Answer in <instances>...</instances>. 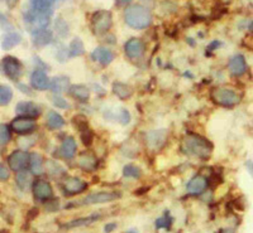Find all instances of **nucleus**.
<instances>
[{
	"label": "nucleus",
	"instance_id": "1",
	"mask_svg": "<svg viewBox=\"0 0 253 233\" xmlns=\"http://www.w3.org/2000/svg\"><path fill=\"white\" fill-rule=\"evenodd\" d=\"M182 149L186 154L205 160L213 152V144L206 138L198 134H186L182 139Z\"/></svg>",
	"mask_w": 253,
	"mask_h": 233
},
{
	"label": "nucleus",
	"instance_id": "2",
	"mask_svg": "<svg viewBox=\"0 0 253 233\" xmlns=\"http://www.w3.org/2000/svg\"><path fill=\"white\" fill-rule=\"evenodd\" d=\"M124 21L133 29H146L152 24V14L146 6L130 5L124 12Z\"/></svg>",
	"mask_w": 253,
	"mask_h": 233
},
{
	"label": "nucleus",
	"instance_id": "3",
	"mask_svg": "<svg viewBox=\"0 0 253 233\" xmlns=\"http://www.w3.org/2000/svg\"><path fill=\"white\" fill-rule=\"evenodd\" d=\"M210 99L215 105L222 107H234L241 101L238 93L227 87H214L210 91Z\"/></svg>",
	"mask_w": 253,
	"mask_h": 233
},
{
	"label": "nucleus",
	"instance_id": "4",
	"mask_svg": "<svg viewBox=\"0 0 253 233\" xmlns=\"http://www.w3.org/2000/svg\"><path fill=\"white\" fill-rule=\"evenodd\" d=\"M118 198H121V194L118 191H97V193H91V194L86 195L82 199L74 202V203H69L66 208H71V207H78V206H93V204H104L114 202Z\"/></svg>",
	"mask_w": 253,
	"mask_h": 233
},
{
	"label": "nucleus",
	"instance_id": "5",
	"mask_svg": "<svg viewBox=\"0 0 253 233\" xmlns=\"http://www.w3.org/2000/svg\"><path fill=\"white\" fill-rule=\"evenodd\" d=\"M91 29L97 36L105 34L113 25V15L109 10H98L91 17Z\"/></svg>",
	"mask_w": 253,
	"mask_h": 233
},
{
	"label": "nucleus",
	"instance_id": "6",
	"mask_svg": "<svg viewBox=\"0 0 253 233\" xmlns=\"http://www.w3.org/2000/svg\"><path fill=\"white\" fill-rule=\"evenodd\" d=\"M50 19H51L50 14H43V13L34 12L32 9L27 10L23 14V21H25V24L27 25L28 29L30 30V33L34 30L47 28V25L50 24Z\"/></svg>",
	"mask_w": 253,
	"mask_h": 233
},
{
	"label": "nucleus",
	"instance_id": "7",
	"mask_svg": "<svg viewBox=\"0 0 253 233\" xmlns=\"http://www.w3.org/2000/svg\"><path fill=\"white\" fill-rule=\"evenodd\" d=\"M88 183L77 178V176H65L61 182V188H62L63 194L66 197L81 194L88 189Z\"/></svg>",
	"mask_w": 253,
	"mask_h": 233
},
{
	"label": "nucleus",
	"instance_id": "8",
	"mask_svg": "<svg viewBox=\"0 0 253 233\" xmlns=\"http://www.w3.org/2000/svg\"><path fill=\"white\" fill-rule=\"evenodd\" d=\"M10 128H12V131L15 132L17 135H21V136H28L29 134L36 131L37 123L34 119L18 116V117H15L12 123H10Z\"/></svg>",
	"mask_w": 253,
	"mask_h": 233
},
{
	"label": "nucleus",
	"instance_id": "9",
	"mask_svg": "<svg viewBox=\"0 0 253 233\" xmlns=\"http://www.w3.org/2000/svg\"><path fill=\"white\" fill-rule=\"evenodd\" d=\"M1 66H3V71L6 77H9L13 81H18L23 76V66L18 58L13 57V56H6L1 61Z\"/></svg>",
	"mask_w": 253,
	"mask_h": 233
},
{
	"label": "nucleus",
	"instance_id": "10",
	"mask_svg": "<svg viewBox=\"0 0 253 233\" xmlns=\"http://www.w3.org/2000/svg\"><path fill=\"white\" fill-rule=\"evenodd\" d=\"M6 162H8L10 170L19 173L22 170H25L27 167H29V154L25 150H14V151L10 152Z\"/></svg>",
	"mask_w": 253,
	"mask_h": 233
},
{
	"label": "nucleus",
	"instance_id": "11",
	"mask_svg": "<svg viewBox=\"0 0 253 233\" xmlns=\"http://www.w3.org/2000/svg\"><path fill=\"white\" fill-rule=\"evenodd\" d=\"M32 191H33V195L37 200L39 202H49L53 197V188L50 184L49 180L42 179H36L33 182V186H32Z\"/></svg>",
	"mask_w": 253,
	"mask_h": 233
},
{
	"label": "nucleus",
	"instance_id": "12",
	"mask_svg": "<svg viewBox=\"0 0 253 233\" xmlns=\"http://www.w3.org/2000/svg\"><path fill=\"white\" fill-rule=\"evenodd\" d=\"M124 52L126 57L130 60H139L145 56L146 53V44L143 41L138 38H132L124 44Z\"/></svg>",
	"mask_w": 253,
	"mask_h": 233
},
{
	"label": "nucleus",
	"instance_id": "13",
	"mask_svg": "<svg viewBox=\"0 0 253 233\" xmlns=\"http://www.w3.org/2000/svg\"><path fill=\"white\" fill-rule=\"evenodd\" d=\"M167 140V130H152L146 134V145L151 150H158L165 145Z\"/></svg>",
	"mask_w": 253,
	"mask_h": 233
},
{
	"label": "nucleus",
	"instance_id": "14",
	"mask_svg": "<svg viewBox=\"0 0 253 233\" xmlns=\"http://www.w3.org/2000/svg\"><path fill=\"white\" fill-rule=\"evenodd\" d=\"M29 82L30 87L37 91L50 90V86H51V80L43 69H34L30 75Z\"/></svg>",
	"mask_w": 253,
	"mask_h": 233
},
{
	"label": "nucleus",
	"instance_id": "15",
	"mask_svg": "<svg viewBox=\"0 0 253 233\" xmlns=\"http://www.w3.org/2000/svg\"><path fill=\"white\" fill-rule=\"evenodd\" d=\"M15 114L18 115V116L37 119V117L41 116V108L34 102L22 101L15 106Z\"/></svg>",
	"mask_w": 253,
	"mask_h": 233
},
{
	"label": "nucleus",
	"instance_id": "16",
	"mask_svg": "<svg viewBox=\"0 0 253 233\" xmlns=\"http://www.w3.org/2000/svg\"><path fill=\"white\" fill-rule=\"evenodd\" d=\"M77 167L84 171H91L97 170L98 168V158L93 151H82L80 155L77 156Z\"/></svg>",
	"mask_w": 253,
	"mask_h": 233
},
{
	"label": "nucleus",
	"instance_id": "17",
	"mask_svg": "<svg viewBox=\"0 0 253 233\" xmlns=\"http://www.w3.org/2000/svg\"><path fill=\"white\" fill-rule=\"evenodd\" d=\"M208 184V179L204 175H195L187 182L186 191L191 195H200L206 191Z\"/></svg>",
	"mask_w": 253,
	"mask_h": 233
},
{
	"label": "nucleus",
	"instance_id": "18",
	"mask_svg": "<svg viewBox=\"0 0 253 233\" xmlns=\"http://www.w3.org/2000/svg\"><path fill=\"white\" fill-rule=\"evenodd\" d=\"M101 218L100 214H91V215H86V217H80V218L73 219V221L67 222L62 226L63 230L70 231V230H75V228H80V227H86V226H90V224L95 223L99 219Z\"/></svg>",
	"mask_w": 253,
	"mask_h": 233
},
{
	"label": "nucleus",
	"instance_id": "19",
	"mask_svg": "<svg viewBox=\"0 0 253 233\" xmlns=\"http://www.w3.org/2000/svg\"><path fill=\"white\" fill-rule=\"evenodd\" d=\"M228 69L233 76H242L247 72V62L242 54H235L228 62Z\"/></svg>",
	"mask_w": 253,
	"mask_h": 233
},
{
	"label": "nucleus",
	"instance_id": "20",
	"mask_svg": "<svg viewBox=\"0 0 253 233\" xmlns=\"http://www.w3.org/2000/svg\"><path fill=\"white\" fill-rule=\"evenodd\" d=\"M76 151H77V144L76 140L71 136H66L61 143L60 147V155L62 156L65 160H71L75 158Z\"/></svg>",
	"mask_w": 253,
	"mask_h": 233
},
{
	"label": "nucleus",
	"instance_id": "21",
	"mask_svg": "<svg viewBox=\"0 0 253 233\" xmlns=\"http://www.w3.org/2000/svg\"><path fill=\"white\" fill-rule=\"evenodd\" d=\"M91 58L101 66H108L114 61V53L105 47H98L91 53Z\"/></svg>",
	"mask_w": 253,
	"mask_h": 233
},
{
	"label": "nucleus",
	"instance_id": "22",
	"mask_svg": "<svg viewBox=\"0 0 253 233\" xmlns=\"http://www.w3.org/2000/svg\"><path fill=\"white\" fill-rule=\"evenodd\" d=\"M30 34H32L33 44L38 48L46 47V45H49L50 43L53 41V34H52L51 30H49L47 28L34 30V32H32Z\"/></svg>",
	"mask_w": 253,
	"mask_h": 233
},
{
	"label": "nucleus",
	"instance_id": "23",
	"mask_svg": "<svg viewBox=\"0 0 253 233\" xmlns=\"http://www.w3.org/2000/svg\"><path fill=\"white\" fill-rule=\"evenodd\" d=\"M71 84H70V78L66 76H57L51 80V86L50 90L53 92V95H61V93L66 92L70 90Z\"/></svg>",
	"mask_w": 253,
	"mask_h": 233
},
{
	"label": "nucleus",
	"instance_id": "24",
	"mask_svg": "<svg viewBox=\"0 0 253 233\" xmlns=\"http://www.w3.org/2000/svg\"><path fill=\"white\" fill-rule=\"evenodd\" d=\"M45 171L49 174V176L54 178V179H60V178L63 179L66 176V169L52 159H49L45 162Z\"/></svg>",
	"mask_w": 253,
	"mask_h": 233
},
{
	"label": "nucleus",
	"instance_id": "25",
	"mask_svg": "<svg viewBox=\"0 0 253 233\" xmlns=\"http://www.w3.org/2000/svg\"><path fill=\"white\" fill-rule=\"evenodd\" d=\"M29 170L33 175H41L45 171V159L38 152L29 154Z\"/></svg>",
	"mask_w": 253,
	"mask_h": 233
},
{
	"label": "nucleus",
	"instance_id": "26",
	"mask_svg": "<svg viewBox=\"0 0 253 233\" xmlns=\"http://www.w3.org/2000/svg\"><path fill=\"white\" fill-rule=\"evenodd\" d=\"M53 3L54 0H29L30 9L50 15L53 13Z\"/></svg>",
	"mask_w": 253,
	"mask_h": 233
},
{
	"label": "nucleus",
	"instance_id": "27",
	"mask_svg": "<svg viewBox=\"0 0 253 233\" xmlns=\"http://www.w3.org/2000/svg\"><path fill=\"white\" fill-rule=\"evenodd\" d=\"M46 125L50 130H61L66 125V121L56 111H49V114L46 116Z\"/></svg>",
	"mask_w": 253,
	"mask_h": 233
},
{
	"label": "nucleus",
	"instance_id": "28",
	"mask_svg": "<svg viewBox=\"0 0 253 233\" xmlns=\"http://www.w3.org/2000/svg\"><path fill=\"white\" fill-rule=\"evenodd\" d=\"M69 92L74 99L80 102H88L90 100V90L84 85H73Z\"/></svg>",
	"mask_w": 253,
	"mask_h": 233
},
{
	"label": "nucleus",
	"instance_id": "29",
	"mask_svg": "<svg viewBox=\"0 0 253 233\" xmlns=\"http://www.w3.org/2000/svg\"><path fill=\"white\" fill-rule=\"evenodd\" d=\"M33 178H32V173L27 170H22L19 173H17L15 175V183H17V186L21 191H25L28 189L32 188L33 186Z\"/></svg>",
	"mask_w": 253,
	"mask_h": 233
},
{
	"label": "nucleus",
	"instance_id": "30",
	"mask_svg": "<svg viewBox=\"0 0 253 233\" xmlns=\"http://www.w3.org/2000/svg\"><path fill=\"white\" fill-rule=\"evenodd\" d=\"M22 41H23V38L18 32H9V33H5V36L1 39V48L4 51H10L18 44H21Z\"/></svg>",
	"mask_w": 253,
	"mask_h": 233
},
{
	"label": "nucleus",
	"instance_id": "31",
	"mask_svg": "<svg viewBox=\"0 0 253 233\" xmlns=\"http://www.w3.org/2000/svg\"><path fill=\"white\" fill-rule=\"evenodd\" d=\"M113 93L117 96L118 99L121 100H128L132 97L133 95V88L129 85L124 84V82H114L113 84Z\"/></svg>",
	"mask_w": 253,
	"mask_h": 233
},
{
	"label": "nucleus",
	"instance_id": "32",
	"mask_svg": "<svg viewBox=\"0 0 253 233\" xmlns=\"http://www.w3.org/2000/svg\"><path fill=\"white\" fill-rule=\"evenodd\" d=\"M85 53L84 43L80 38H74L73 42L70 43L69 57H80Z\"/></svg>",
	"mask_w": 253,
	"mask_h": 233
},
{
	"label": "nucleus",
	"instance_id": "33",
	"mask_svg": "<svg viewBox=\"0 0 253 233\" xmlns=\"http://www.w3.org/2000/svg\"><path fill=\"white\" fill-rule=\"evenodd\" d=\"M123 175L128 179H139L142 175V170L137 165L126 164L123 168Z\"/></svg>",
	"mask_w": 253,
	"mask_h": 233
},
{
	"label": "nucleus",
	"instance_id": "34",
	"mask_svg": "<svg viewBox=\"0 0 253 233\" xmlns=\"http://www.w3.org/2000/svg\"><path fill=\"white\" fill-rule=\"evenodd\" d=\"M13 99V90L6 85H0V106H6Z\"/></svg>",
	"mask_w": 253,
	"mask_h": 233
},
{
	"label": "nucleus",
	"instance_id": "35",
	"mask_svg": "<svg viewBox=\"0 0 253 233\" xmlns=\"http://www.w3.org/2000/svg\"><path fill=\"white\" fill-rule=\"evenodd\" d=\"M54 28H56V33L61 37V38H66L69 36L70 28L67 25V23L63 21L62 18L56 19V23H54Z\"/></svg>",
	"mask_w": 253,
	"mask_h": 233
},
{
	"label": "nucleus",
	"instance_id": "36",
	"mask_svg": "<svg viewBox=\"0 0 253 233\" xmlns=\"http://www.w3.org/2000/svg\"><path fill=\"white\" fill-rule=\"evenodd\" d=\"M12 139V128L6 124H0V145H6Z\"/></svg>",
	"mask_w": 253,
	"mask_h": 233
},
{
	"label": "nucleus",
	"instance_id": "37",
	"mask_svg": "<svg viewBox=\"0 0 253 233\" xmlns=\"http://www.w3.org/2000/svg\"><path fill=\"white\" fill-rule=\"evenodd\" d=\"M172 224V218L170 215H162L160 218H157L154 222V226H156L157 230H170Z\"/></svg>",
	"mask_w": 253,
	"mask_h": 233
},
{
	"label": "nucleus",
	"instance_id": "38",
	"mask_svg": "<svg viewBox=\"0 0 253 233\" xmlns=\"http://www.w3.org/2000/svg\"><path fill=\"white\" fill-rule=\"evenodd\" d=\"M115 120H117L119 124H122V125H126V124H129V121H130L129 111L126 110V108H121V110L117 112V115H115Z\"/></svg>",
	"mask_w": 253,
	"mask_h": 233
},
{
	"label": "nucleus",
	"instance_id": "39",
	"mask_svg": "<svg viewBox=\"0 0 253 233\" xmlns=\"http://www.w3.org/2000/svg\"><path fill=\"white\" fill-rule=\"evenodd\" d=\"M80 134H81L80 135V138H81L82 144H84L85 147H90L94 141V132L88 127V128H84V130H81Z\"/></svg>",
	"mask_w": 253,
	"mask_h": 233
},
{
	"label": "nucleus",
	"instance_id": "40",
	"mask_svg": "<svg viewBox=\"0 0 253 233\" xmlns=\"http://www.w3.org/2000/svg\"><path fill=\"white\" fill-rule=\"evenodd\" d=\"M51 101L56 107L58 108H63V110H69L70 108V104L63 99L62 96L60 95H52L51 96Z\"/></svg>",
	"mask_w": 253,
	"mask_h": 233
},
{
	"label": "nucleus",
	"instance_id": "41",
	"mask_svg": "<svg viewBox=\"0 0 253 233\" xmlns=\"http://www.w3.org/2000/svg\"><path fill=\"white\" fill-rule=\"evenodd\" d=\"M9 178H10L9 169L4 167V165L0 163V182H6Z\"/></svg>",
	"mask_w": 253,
	"mask_h": 233
},
{
	"label": "nucleus",
	"instance_id": "42",
	"mask_svg": "<svg viewBox=\"0 0 253 233\" xmlns=\"http://www.w3.org/2000/svg\"><path fill=\"white\" fill-rule=\"evenodd\" d=\"M45 206H46V208H47V211H51V212H54V211L58 210V200L54 199V198H52L51 200H49V202H46Z\"/></svg>",
	"mask_w": 253,
	"mask_h": 233
},
{
	"label": "nucleus",
	"instance_id": "43",
	"mask_svg": "<svg viewBox=\"0 0 253 233\" xmlns=\"http://www.w3.org/2000/svg\"><path fill=\"white\" fill-rule=\"evenodd\" d=\"M0 27L4 28V29H10V28H12V25H10V23L8 21L5 15H3L1 13H0Z\"/></svg>",
	"mask_w": 253,
	"mask_h": 233
},
{
	"label": "nucleus",
	"instance_id": "44",
	"mask_svg": "<svg viewBox=\"0 0 253 233\" xmlns=\"http://www.w3.org/2000/svg\"><path fill=\"white\" fill-rule=\"evenodd\" d=\"M133 0H115V6L118 8H126V6L129 5Z\"/></svg>",
	"mask_w": 253,
	"mask_h": 233
},
{
	"label": "nucleus",
	"instance_id": "45",
	"mask_svg": "<svg viewBox=\"0 0 253 233\" xmlns=\"http://www.w3.org/2000/svg\"><path fill=\"white\" fill-rule=\"evenodd\" d=\"M117 223H106L105 227H104V232L105 233H112L117 230Z\"/></svg>",
	"mask_w": 253,
	"mask_h": 233
},
{
	"label": "nucleus",
	"instance_id": "46",
	"mask_svg": "<svg viewBox=\"0 0 253 233\" xmlns=\"http://www.w3.org/2000/svg\"><path fill=\"white\" fill-rule=\"evenodd\" d=\"M220 45H222V43L219 42V41H214V42H211L210 44L208 45V48H206V52L208 51H215L217 48H219Z\"/></svg>",
	"mask_w": 253,
	"mask_h": 233
},
{
	"label": "nucleus",
	"instance_id": "47",
	"mask_svg": "<svg viewBox=\"0 0 253 233\" xmlns=\"http://www.w3.org/2000/svg\"><path fill=\"white\" fill-rule=\"evenodd\" d=\"M244 165H246V169H247V171L250 173V175L253 178V162L252 160H247Z\"/></svg>",
	"mask_w": 253,
	"mask_h": 233
},
{
	"label": "nucleus",
	"instance_id": "48",
	"mask_svg": "<svg viewBox=\"0 0 253 233\" xmlns=\"http://www.w3.org/2000/svg\"><path fill=\"white\" fill-rule=\"evenodd\" d=\"M18 87H19V88H21L22 92L27 93V95H29V96L32 95V90H30L29 87L25 86V85H23V84H18Z\"/></svg>",
	"mask_w": 253,
	"mask_h": 233
},
{
	"label": "nucleus",
	"instance_id": "49",
	"mask_svg": "<svg viewBox=\"0 0 253 233\" xmlns=\"http://www.w3.org/2000/svg\"><path fill=\"white\" fill-rule=\"evenodd\" d=\"M19 0H5L6 5H8V8L9 9H13V8H15L17 6V4H18Z\"/></svg>",
	"mask_w": 253,
	"mask_h": 233
},
{
	"label": "nucleus",
	"instance_id": "50",
	"mask_svg": "<svg viewBox=\"0 0 253 233\" xmlns=\"http://www.w3.org/2000/svg\"><path fill=\"white\" fill-rule=\"evenodd\" d=\"M248 29H250V32H252L253 33V21H250V23H248Z\"/></svg>",
	"mask_w": 253,
	"mask_h": 233
},
{
	"label": "nucleus",
	"instance_id": "51",
	"mask_svg": "<svg viewBox=\"0 0 253 233\" xmlns=\"http://www.w3.org/2000/svg\"><path fill=\"white\" fill-rule=\"evenodd\" d=\"M126 233H138L136 230H128Z\"/></svg>",
	"mask_w": 253,
	"mask_h": 233
},
{
	"label": "nucleus",
	"instance_id": "52",
	"mask_svg": "<svg viewBox=\"0 0 253 233\" xmlns=\"http://www.w3.org/2000/svg\"><path fill=\"white\" fill-rule=\"evenodd\" d=\"M143 1H146V3H152L153 0H143Z\"/></svg>",
	"mask_w": 253,
	"mask_h": 233
},
{
	"label": "nucleus",
	"instance_id": "53",
	"mask_svg": "<svg viewBox=\"0 0 253 233\" xmlns=\"http://www.w3.org/2000/svg\"><path fill=\"white\" fill-rule=\"evenodd\" d=\"M0 1H1V0H0Z\"/></svg>",
	"mask_w": 253,
	"mask_h": 233
}]
</instances>
